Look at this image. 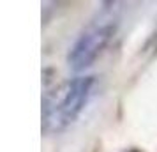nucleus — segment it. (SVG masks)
Returning a JSON list of instances; mask_svg holds the SVG:
<instances>
[{
  "instance_id": "1",
  "label": "nucleus",
  "mask_w": 157,
  "mask_h": 152,
  "mask_svg": "<svg viewBox=\"0 0 157 152\" xmlns=\"http://www.w3.org/2000/svg\"><path fill=\"white\" fill-rule=\"evenodd\" d=\"M95 76L85 74L58 83L43 97V131L60 134L76 122L94 94Z\"/></svg>"
},
{
  "instance_id": "3",
  "label": "nucleus",
  "mask_w": 157,
  "mask_h": 152,
  "mask_svg": "<svg viewBox=\"0 0 157 152\" xmlns=\"http://www.w3.org/2000/svg\"><path fill=\"white\" fill-rule=\"evenodd\" d=\"M122 152H141V150L136 149V147H131V149H125V150H122Z\"/></svg>"
},
{
  "instance_id": "2",
  "label": "nucleus",
  "mask_w": 157,
  "mask_h": 152,
  "mask_svg": "<svg viewBox=\"0 0 157 152\" xmlns=\"http://www.w3.org/2000/svg\"><path fill=\"white\" fill-rule=\"evenodd\" d=\"M118 6V2L104 4L95 18H92L90 23L79 32V36L76 37L67 53V65L72 71L79 72L90 67L113 39L120 20Z\"/></svg>"
}]
</instances>
